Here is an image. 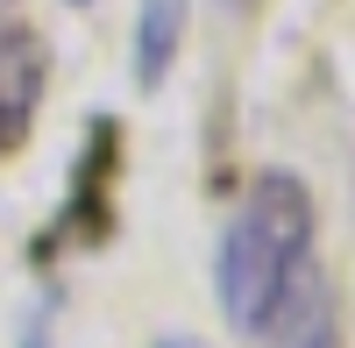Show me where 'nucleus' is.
<instances>
[{
	"label": "nucleus",
	"instance_id": "obj_6",
	"mask_svg": "<svg viewBox=\"0 0 355 348\" xmlns=\"http://www.w3.org/2000/svg\"><path fill=\"white\" fill-rule=\"evenodd\" d=\"M157 348H199V341H185V334H171V341H157Z\"/></svg>",
	"mask_w": 355,
	"mask_h": 348
},
{
	"label": "nucleus",
	"instance_id": "obj_3",
	"mask_svg": "<svg viewBox=\"0 0 355 348\" xmlns=\"http://www.w3.org/2000/svg\"><path fill=\"white\" fill-rule=\"evenodd\" d=\"M114 164H121V128L114 121H93V135H85V157H78V178H71V199H64V214H57L50 227L57 235L50 242H64V235H85V242H100L107 227H114ZM43 242V249H50Z\"/></svg>",
	"mask_w": 355,
	"mask_h": 348
},
{
	"label": "nucleus",
	"instance_id": "obj_8",
	"mask_svg": "<svg viewBox=\"0 0 355 348\" xmlns=\"http://www.w3.org/2000/svg\"><path fill=\"white\" fill-rule=\"evenodd\" d=\"M71 8H93V0H71Z\"/></svg>",
	"mask_w": 355,
	"mask_h": 348
},
{
	"label": "nucleus",
	"instance_id": "obj_7",
	"mask_svg": "<svg viewBox=\"0 0 355 348\" xmlns=\"http://www.w3.org/2000/svg\"><path fill=\"white\" fill-rule=\"evenodd\" d=\"M0 28H8V0H0Z\"/></svg>",
	"mask_w": 355,
	"mask_h": 348
},
{
	"label": "nucleus",
	"instance_id": "obj_2",
	"mask_svg": "<svg viewBox=\"0 0 355 348\" xmlns=\"http://www.w3.org/2000/svg\"><path fill=\"white\" fill-rule=\"evenodd\" d=\"M43 85H50V57L36 28H0V157H15L28 128H36V107H43Z\"/></svg>",
	"mask_w": 355,
	"mask_h": 348
},
{
	"label": "nucleus",
	"instance_id": "obj_5",
	"mask_svg": "<svg viewBox=\"0 0 355 348\" xmlns=\"http://www.w3.org/2000/svg\"><path fill=\"white\" fill-rule=\"evenodd\" d=\"M178 43H185V0H142L135 8V85L157 93L178 64Z\"/></svg>",
	"mask_w": 355,
	"mask_h": 348
},
{
	"label": "nucleus",
	"instance_id": "obj_4",
	"mask_svg": "<svg viewBox=\"0 0 355 348\" xmlns=\"http://www.w3.org/2000/svg\"><path fill=\"white\" fill-rule=\"evenodd\" d=\"M263 348H341L334 334V299H327V277H320L313 263L299 270V284L284 292V306L270 313V320L256 327Z\"/></svg>",
	"mask_w": 355,
	"mask_h": 348
},
{
	"label": "nucleus",
	"instance_id": "obj_1",
	"mask_svg": "<svg viewBox=\"0 0 355 348\" xmlns=\"http://www.w3.org/2000/svg\"><path fill=\"white\" fill-rule=\"evenodd\" d=\"M313 227L320 214L299 171H263L242 192L234 220L214 242V306L242 341H256V327L284 306V292L313 263Z\"/></svg>",
	"mask_w": 355,
	"mask_h": 348
}]
</instances>
